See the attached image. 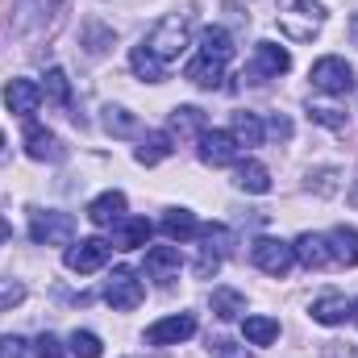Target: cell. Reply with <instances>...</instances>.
<instances>
[{"mask_svg":"<svg viewBox=\"0 0 358 358\" xmlns=\"http://www.w3.org/2000/svg\"><path fill=\"white\" fill-rule=\"evenodd\" d=\"M275 21L292 42H313L325 25V4L321 0H279Z\"/></svg>","mask_w":358,"mask_h":358,"instance_id":"cell-1","label":"cell"},{"mask_svg":"<svg viewBox=\"0 0 358 358\" xmlns=\"http://www.w3.org/2000/svg\"><path fill=\"white\" fill-rule=\"evenodd\" d=\"M150 55H159L163 63H171V59H179V50L187 46V17L183 13H171V17H163L155 29H150V38L142 42Z\"/></svg>","mask_w":358,"mask_h":358,"instance_id":"cell-2","label":"cell"},{"mask_svg":"<svg viewBox=\"0 0 358 358\" xmlns=\"http://www.w3.org/2000/svg\"><path fill=\"white\" fill-rule=\"evenodd\" d=\"M308 80H313V88L325 92V96H346V92H355V67L346 59H338V55H325V59L313 63Z\"/></svg>","mask_w":358,"mask_h":358,"instance_id":"cell-3","label":"cell"},{"mask_svg":"<svg viewBox=\"0 0 358 358\" xmlns=\"http://www.w3.org/2000/svg\"><path fill=\"white\" fill-rule=\"evenodd\" d=\"M142 296H146V287L129 267H117L108 275V283H104V300H108L113 313H134L142 304Z\"/></svg>","mask_w":358,"mask_h":358,"instance_id":"cell-4","label":"cell"},{"mask_svg":"<svg viewBox=\"0 0 358 358\" xmlns=\"http://www.w3.org/2000/svg\"><path fill=\"white\" fill-rule=\"evenodd\" d=\"M250 259H255V267L263 271V275H275V279H283L292 263H296V250L287 246V242H279V238H259L255 246H250Z\"/></svg>","mask_w":358,"mask_h":358,"instance_id":"cell-5","label":"cell"},{"mask_svg":"<svg viewBox=\"0 0 358 358\" xmlns=\"http://www.w3.org/2000/svg\"><path fill=\"white\" fill-rule=\"evenodd\" d=\"M71 234H76L71 213H34V221H29V238L38 246H63V242H71Z\"/></svg>","mask_w":358,"mask_h":358,"instance_id":"cell-6","label":"cell"},{"mask_svg":"<svg viewBox=\"0 0 358 358\" xmlns=\"http://www.w3.org/2000/svg\"><path fill=\"white\" fill-rule=\"evenodd\" d=\"M292 71V55L283 50V46H275V42H259L255 46V63H250V80L255 84H263V80H279V76H287Z\"/></svg>","mask_w":358,"mask_h":358,"instance_id":"cell-7","label":"cell"},{"mask_svg":"<svg viewBox=\"0 0 358 358\" xmlns=\"http://www.w3.org/2000/svg\"><path fill=\"white\" fill-rule=\"evenodd\" d=\"M192 334H196V317L176 313V317L155 321V325L146 329V342H150V346H179V342H187Z\"/></svg>","mask_w":358,"mask_h":358,"instance_id":"cell-8","label":"cell"},{"mask_svg":"<svg viewBox=\"0 0 358 358\" xmlns=\"http://www.w3.org/2000/svg\"><path fill=\"white\" fill-rule=\"evenodd\" d=\"M108 255H113V246L104 238H84L80 246L67 250V267L76 271V275H92V271H100L108 263Z\"/></svg>","mask_w":358,"mask_h":358,"instance_id":"cell-9","label":"cell"},{"mask_svg":"<svg viewBox=\"0 0 358 358\" xmlns=\"http://www.w3.org/2000/svg\"><path fill=\"white\" fill-rule=\"evenodd\" d=\"M200 159L208 167H229L238 159V138L225 134V129H204L200 134Z\"/></svg>","mask_w":358,"mask_h":358,"instance_id":"cell-10","label":"cell"},{"mask_svg":"<svg viewBox=\"0 0 358 358\" xmlns=\"http://www.w3.org/2000/svg\"><path fill=\"white\" fill-rule=\"evenodd\" d=\"M4 104L17 113V117H34L38 104H42V88L34 80H8L4 84Z\"/></svg>","mask_w":358,"mask_h":358,"instance_id":"cell-11","label":"cell"},{"mask_svg":"<svg viewBox=\"0 0 358 358\" xmlns=\"http://www.w3.org/2000/svg\"><path fill=\"white\" fill-rule=\"evenodd\" d=\"M25 155L38 159V163H59V159H63V146H59V138H55L50 129L25 125Z\"/></svg>","mask_w":358,"mask_h":358,"instance_id":"cell-12","label":"cell"},{"mask_svg":"<svg viewBox=\"0 0 358 358\" xmlns=\"http://www.w3.org/2000/svg\"><path fill=\"white\" fill-rule=\"evenodd\" d=\"M296 259L304 263L308 271H325V267H334V259H329V242L321 238V234H300L296 238Z\"/></svg>","mask_w":358,"mask_h":358,"instance_id":"cell-13","label":"cell"},{"mask_svg":"<svg viewBox=\"0 0 358 358\" xmlns=\"http://www.w3.org/2000/svg\"><path fill=\"white\" fill-rule=\"evenodd\" d=\"M146 238H150V221H146V217H121V221L113 225V242H108V246H117V250H138V246H146Z\"/></svg>","mask_w":358,"mask_h":358,"instance_id":"cell-14","label":"cell"},{"mask_svg":"<svg viewBox=\"0 0 358 358\" xmlns=\"http://www.w3.org/2000/svg\"><path fill=\"white\" fill-rule=\"evenodd\" d=\"M325 242H329V259H334V267H358V229L338 225L334 234H325Z\"/></svg>","mask_w":358,"mask_h":358,"instance_id":"cell-15","label":"cell"},{"mask_svg":"<svg viewBox=\"0 0 358 358\" xmlns=\"http://www.w3.org/2000/svg\"><path fill=\"white\" fill-rule=\"evenodd\" d=\"M200 55L225 67V63L234 59V38H229V29H221V25H204V29H200Z\"/></svg>","mask_w":358,"mask_h":358,"instance_id":"cell-16","label":"cell"},{"mask_svg":"<svg viewBox=\"0 0 358 358\" xmlns=\"http://www.w3.org/2000/svg\"><path fill=\"white\" fill-rule=\"evenodd\" d=\"M179 250L176 246H155V250H146V275L150 279H159V283H171L179 275Z\"/></svg>","mask_w":358,"mask_h":358,"instance_id":"cell-17","label":"cell"},{"mask_svg":"<svg viewBox=\"0 0 358 358\" xmlns=\"http://www.w3.org/2000/svg\"><path fill=\"white\" fill-rule=\"evenodd\" d=\"M125 217V196L121 192H100L88 204V221L92 225H117Z\"/></svg>","mask_w":358,"mask_h":358,"instance_id":"cell-18","label":"cell"},{"mask_svg":"<svg viewBox=\"0 0 358 358\" xmlns=\"http://www.w3.org/2000/svg\"><path fill=\"white\" fill-rule=\"evenodd\" d=\"M183 80H187V84H196V88H221L225 67H221V63H213V59H204V55H196V59L183 67Z\"/></svg>","mask_w":358,"mask_h":358,"instance_id":"cell-19","label":"cell"},{"mask_svg":"<svg viewBox=\"0 0 358 358\" xmlns=\"http://www.w3.org/2000/svg\"><path fill=\"white\" fill-rule=\"evenodd\" d=\"M129 67H134V76H138V80H146V84H163V80H167V63H163L159 55H150L146 46H134Z\"/></svg>","mask_w":358,"mask_h":358,"instance_id":"cell-20","label":"cell"},{"mask_svg":"<svg viewBox=\"0 0 358 358\" xmlns=\"http://www.w3.org/2000/svg\"><path fill=\"white\" fill-rule=\"evenodd\" d=\"M313 321L317 325H342L346 317H350V304H346V296H338V292H329V296H321V300H313Z\"/></svg>","mask_w":358,"mask_h":358,"instance_id":"cell-21","label":"cell"},{"mask_svg":"<svg viewBox=\"0 0 358 358\" xmlns=\"http://www.w3.org/2000/svg\"><path fill=\"white\" fill-rule=\"evenodd\" d=\"M238 187L250 192V196H267L271 192V171L263 167V163L246 159V163H238Z\"/></svg>","mask_w":358,"mask_h":358,"instance_id":"cell-22","label":"cell"},{"mask_svg":"<svg viewBox=\"0 0 358 358\" xmlns=\"http://www.w3.org/2000/svg\"><path fill=\"white\" fill-rule=\"evenodd\" d=\"M163 234H167L171 242H187V238L200 234V221H196L187 208H167V217H163Z\"/></svg>","mask_w":358,"mask_h":358,"instance_id":"cell-23","label":"cell"},{"mask_svg":"<svg viewBox=\"0 0 358 358\" xmlns=\"http://www.w3.org/2000/svg\"><path fill=\"white\" fill-rule=\"evenodd\" d=\"M167 155H171V134H163V129L146 134V138H142V146H138V163H146V167L163 163Z\"/></svg>","mask_w":358,"mask_h":358,"instance_id":"cell-24","label":"cell"},{"mask_svg":"<svg viewBox=\"0 0 358 358\" xmlns=\"http://www.w3.org/2000/svg\"><path fill=\"white\" fill-rule=\"evenodd\" d=\"M213 313H217L221 321H238V317L246 313V296L234 292V287H217V292H213Z\"/></svg>","mask_w":358,"mask_h":358,"instance_id":"cell-25","label":"cell"},{"mask_svg":"<svg viewBox=\"0 0 358 358\" xmlns=\"http://www.w3.org/2000/svg\"><path fill=\"white\" fill-rule=\"evenodd\" d=\"M242 334H246L250 346H271L279 338V321L275 317H246L242 321Z\"/></svg>","mask_w":358,"mask_h":358,"instance_id":"cell-26","label":"cell"},{"mask_svg":"<svg viewBox=\"0 0 358 358\" xmlns=\"http://www.w3.org/2000/svg\"><path fill=\"white\" fill-rule=\"evenodd\" d=\"M234 138H238V146H263L259 113H234Z\"/></svg>","mask_w":358,"mask_h":358,"instance_id":"cell-27","label":"cell"},{"mask_svg":"<svg viewBox=\"0 0 358 358\" xmlns=\"http://www.w3.org/2000/svg\"><path fill=\"white\" fill-rule=\"evenodd\" d=\"M42 96H46L50 104H59V108H67V104H71V80H67V71H63V67H50V71H46Z\"/></svg>","mask_w":358,"mask_h":358,"instance_id":"cell-28","label":"cell"},{"mask_svg":"<svg viewBox=\"0 0 358 358\" xmlns=\"http://www.w3.org/2000/svg\"><path fill=\"white\" fill-rule=\"evenodd\" d=\"M204 129H208V125H204V113H200V108L183 104V108L171 113V134H176V138H187V134H196V138H200Z\"/></svg>","mask_w":358,"mask_h":358,"instance_id":"cell-29","label":"cell"},{"mask_svg":"<svg viewBox=\"0 0 358 358\" xmlns=\"http://www.w3.org/2000/svg\"><path fill=\"white\" fill-rule=\"evenodd\" d=\"M104 129H108L113 138H129V134H138V117H134L129 108L108 104V108H104Z\"/></svg>","mask_w":358,"mask_h":358,"instance_id":"cell-30","label":"cell"},{"mask_svg":"<svg viewBox=\"0 0 358 358\" xmlns=\"http://www.w3.org/2000/svg\"><path fill=\"white\" fill-rule=\"evenodd\" d=\"M200 238H204V255H213V259H225L229 255V229L225 225H204L200 229Z\"/></svg>","mask_w":358,"mask_h":358,"instance_id":"cell-31","label":"cell"},{"mask_svg":"<svg viewBox=\"0 0 358 358\" xmlns=\"http://www.w3.org/2000/svg\"><path fill=\"white\" fill-rule=\"evenodd\" d=\"M71 355H76V358H100V355H104V346H100V338H96V334L76 329V334H71Z\"/></svg>","mask_w":358,"mask_h":358,"instance_id":"cell-32","label":"cell"},{"mask_svg":"<svg viewBox=\"0 0 358 358\" xmlns=\"http://www.w3.org/2000/svg\"><path fill=\"white\" fill-rule=\"evenodd\" d=\"M308 117L321 121V125H329V129H346V113L334 108V104H308Z\"/></svg>","mask_w":358,"mask_h":358,"instance_id":"cell-33","label":"cell"},{"mask_svg":"<svg viewBox=\"0 0 358 358\" xmlns=\"http://www.w3.org/2000/svg\"><path fill=\"white\" fill-rule=\"evenodd\" d=\"M25 300V287L17 283V279H0V313H8V308H17Z\"/></svg>","mask_w":358,"mask_h":358,"instance_id":"cell-34","label":"cell"},{"mask_svg":"<svg viewBox=\"0 0 358 358\" xmlns=\"http://www.w3.org/2000/svg\"><path fill=\"white\" fill-rule=\"evenodd\" d=\"M34 355H38V358H63V346H59V338H55V334H42V338L34 342Z\"/></svg>","mask_w":358,"mask_h":358,"instance_id":"cell-35","label":"cell"},{"mask_svg":"<svg viewBox=\"0 0 358 358\" xmlns=\"http://www.w3.org/2000/svg\"><path fill=\"white\" fill-rule=\"evenodd\" d=\"M213 358H250V355L238 342H213Z\"/></svg>","mask_w":358,"mask_h":358,"instance_id":"cell-36","label":"cell"},{"mask_svg":"<svg viewBox=\"0 0 358 358\" xmlns=\"http://www.w3.org/2000/svg\"><path fill=\"white\" fill-rule=\"evenodd\" d=\"M0 358H25V342L13 334V338H0Z\"/></svg>","mask_w":358,"mask_h":358,"instance_id":"cell-37","label":"cell"},{"mask_svg":"<svg viewBox=\"0 0 358 358\" xmlns=\"http://www.w3.org/2000/svg\"><path fill=\"white\" fill-rule=\"evenodd\" d=\"M8 234H13V229H8V221H4V217H0V246H4V242H8Z\"/></svg>","mask_w":358,"mask_h":358,"instance_id":"cell-38","label":"cell"},{"mask_svg":"<svg viewBox=\"0 0 358 358\" xmlns=\"http://www.w3.org/2000/svg\"><path fill=\"white\" fill-rule=\"evenodd\" d=\"M350 38H355V46H358V13H355V21H350Z\"/></svg>","mask_w":358,"mask_h":358,"instance_id":"cell-39","label":"cell"},{"mask_svg":"<svg viewBox=\"0 0 358 358\" xmlns=\"http://www.w3.org/2000/svg\"><path fill=\"white\" fill-rule=\"evenodd\" d=\"M350 317H355V321H358V300H355V304H350Z\"/></svg>","mask_w":358,"mask_h":358,"instance_id":"cell-40","label":"cell"},{"mask_svg":"<svg viewBox=\"0 0 358 358\" xmlns=\"http://www.w3.org/2000/svg\"><path fill=\"white\" fill-rule=\"evenodd\" d=\"M0 150H4V138H0Z\"/></svg>","mask_w":358,"mask_h":358,"instance_id":"cell-41","label":"cell"}]
</instances>
